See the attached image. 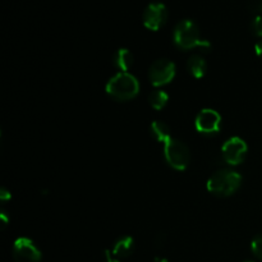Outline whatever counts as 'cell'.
Segmentation results:
<instances>
[{
  "label": "cell",
  "mask_w": 262,
  "mask_h": 262,
  "mask_svg": "<svg viewBox=\"0 0 262 262\" xmlns=\"http://www.w3.org/2000/svg\"><path fill=\"white\" fill-rule=\"evenodd\" d=\"M174 42L183 50H191L194 48H201L204 51L211 49V43L201 38L200 30L196 23L191 19H184L177 25L174 30Z\"/></svg>",
  "instance_id": "obj_1"
},
{
  "label": "cell",
  "mask_w": 262,
  "mask_h": 262,
  "mask_svg": "<svg viewBox=\"0 0 262 262\" xmlns=\"http://www.w3.org/2000/svg\"><path fill=\"white\" fill-rule=\"evenodd\" d=\"M106 92L118 101H128L135 99L140 92L137 78L128 72H119L106 83Z\"/></svg>",
  "instance_id": "obj_2"
},
{
  "label": "cell",
  "mask_w": 262,
  "mask_h": 262,
  "mask_svg": "<svg viewBox=\"0 0 262 262\" xmlns=\"http://www.w3.org/2000/svg\"><path fill=\"white\" fill-rule=\"evenodd\" d=\"M242 184V177L237 171L220 170L212 174L207 181V189L220 197L232 196Z\"/></svg>",
  "instance_id": "obj_3"
},
{
  "label": "cell",
  "mask_w": 262,
  "mask_h": 262,
  "mask_svg": "<svg viewBox=\"0 0 262 262\" xmlns=\"http://www.w3.org/2000/svg\"><path fill=\"white\" fill-rule=\"evenodd\" d=\"M164 156L171 168L176 170H186L191 161V152L188 147L179 140L171 137L164 143Z\"/></svg>",
  "instance_id": "obj_4"
},
{
  "label": "cell",
  "mask_w": 262,
  "mask_h": 262,
  "mask_svg": "<svg viewBox=\"0 0 262 262\" xmlns=\"http://www.w3.org/2000/svg\"><path fill=\"white\" fill-rule=\"evenodd\" d=\"M174 77H176V66L168 59H159L151 64L148 69V78L152 86H165L173 81Z\"/></svg>",
  "instance_id": "obj_5"
},
{
  "label": "cell",
  "mask_w": 262,
  "mask_h": 262,
  "mask_svg": "<svg viewBox=\"0 0 262 262\" xmlns=\"http://www.w3.org/2000/svg\"><path fill=\"white\" fill-rule=\"evenodd\" d=\"M168 20V9L163 3H151L143 12V25L151 31H159Z\"/></svg>",
  "instance_id": "obj_6"
},
{
  "label": "cell",
  "mask_w": 262,
  "mask_h": 262,
  "mask_svg": "<svg viewBox=\"0 0 262 262\" xmlns=\"http://www.w3.org/2000/svg\"><path fill=\"white\" fill-rule=\"evenodd\" d=\"M13 257L15 262H40L41 252L28 238H18L13 245Z\"/></svg>",
  "instance_id": "obj_7"
},
{
  "label": "cell",
  "mask_w": 262,
  "mask_h": 262,
  "mask_svg": "<svg viewBox=\"0 0 262 262\" xmlns=\"http://www.w3.org/2000/svg\"><path fill=\"white\" fill-rule=\"evenodd\" d=\"M223 158L230 165L242 163L247 154V143L239 137H232L223 145Z\"/></svg>",
  "instance_id": "obj_8"
},
{
  "label": "cell",
  "mask_w": 262,
  "mask_h": 262,
  "mask_svg": "<svg viewBox=\"0 0 262 262\" xmlns=\"http://www.w3.org/2000/svg\"><path fill=\"white\" fill-rule=\"evenodd\" d=\"M220 124H222V117L216 110L212 109L201 110L194 120L196 129L205 135L217 133L220 130Z\"/></svg>",
  "instance_id": "obj_9"
},
{
  "label": "cell",
  "mask_w": 262,
  "mask_h": 262,
  "mask_svg": "<svg viewBox=\"0 0 262 262\" xmlns=\"http://www.w3.org/2000/svg\"><path fill=\"white\" fill-rule=\"evenodd\" d=\"M133 248H135V241L132 237L127 235V237H123L118 241L117 243L113 247V256L115 258H125L128 256L132 255Z\"/></svg>",
  "instance_id": "obj_10"
},
{
  "label": "cell",
  "mask_w": 262,
  "mask_h": 262,
  "mask_svg": "<svg viewBox=\"0 0 262 262\" xmlns=\"http://www.w3.org/2000/svg\"><path fill=\"white\" fill-rule=\"evenodd\" d=\"M113 61L118 69H120L122 72H127L133 66V55L128 49H119L113 56Z\"/></svg>",
  "instance_id": "obj_11"
},
{
  "label": "cell",
  "mask_w": 262,
  "mask_h": 262,
  "mask_svg": "<svg viewBox=\"0 0 262 262\" xmlns=\"http://www.w3.org/2000/svg\"><path fill=\"white\" fill-rule=\"evenodd\" d=\"M206 61L201 55H192L187 63V69L194 78H202L206 73Z\"/></svg>",
  "instance_id": "obj_12"
},
{
  "label": "cell",
  "mask_w": 262,
  "mask_h": 262,
  "mask_svg": "<svg viewBox=\"0 0 262 262\" xmlns=\"http://www.w3.org/2000/svg\"><path fill=\"white\" fill-rule=\"evenodd\" d=\"M151 132H152V136L155 137L156 141L159 142L165 143L166 141L171 138L170 128L168 127V124H165L164 122H160V120H155L151 124Z\"/></svg>",
  "instance_id": "obj_13"
},
{
  "label": "cell",
  "mask_w": 262,
  "mask_h": 262,
  "mask_svg": "<svg viewBox=\"0 0 262 262\" xmlns=\"http://www.w3.org/2000/svg\"><path fill=\"white\" fill-rule=\"evenodd\" d=\"M169 101V96L166 92L161 91V90H156L152 91L148 95V104L151 105V107L156 110H161Z\"/></svg>",
  "instance_id": "obj_14"
},
{
  "label": "cell",
  "mask_w": 262,
  "mask_h": 262,
  "mask_svg": "<svg viewBox=\"0 0 262 262\" xmlns=\"http://www.w3.org/2000/svg\"><path fill=\"white\" fill-rule=\"evenodd\" d=\"M251 248H252L253 255L257 258L262 260V235H258L255 239L252 241V245H251Z\"/></svg>",
  "instance_id": "obj_15"
},
{
  "label": "cell",
  "mask_w": 262,
  "mask_h": 262,
  "mask_svg": "<svg viewBox=\"0 0 262 262\" xmlns=\"http://www.w3.org/2000/svg\"><path fill=\"white\" fill-rule=\"evenodd\" d=\"M251 31L257 37H262V15H257L251 23Z\"/></svg>",
  "instance_id": "obj_16"
},
{
  "label": "cell",
  "mask_w": 262,
  "mask_h": 262,
  "mask_svg": "<svg viewBox=\"0 0 262 262\" xmlns=\"http://www.w3.org/2000/svg\"><path fill=\"white\" fill-rule=\"evenodd\" d=\"M104 256H105V262H119V260H118V258H115L110 251H107V250L105 251Z\"/></svg>",
  "instance_id": "obj_17"
},
{
  "label": "cell",
  "mask_w": 262,
  "mask_h": 262,
  "mask_svg": "<svg viewBox=\"0 0 262 262\" xmlns=\"http://www.w3.org/2000/svg\"><path fill=\"white\" fill-rule=\"evenodd\" d=\"M0 200H2V201H8V200H10V193L5 188L0 189Z\"/></svg>",
  "instance_id": "obj_18"
},
{
  "label": "cell",
  "mask_w": 262,
  "mask_h": 262,
  "mask_svg": "<svg viewBox=\"0 0 262 262\" xmlns=\"http://www.w3.org/2000/svg\"><path fill=\"white\" fill-rule=\"evenodd\" d=\"M0 219H2V228H5L7 227V224H8V216H7V214H5V212H2V214H0Z\"/></svg>",
  "instance_id": "obj_19"
},
{
  "label": "cell",
  "mask_w": 262,
  "mask_h": 262,
  "mask_svg": "<svg viewBox=\"0 0 262 262\" xmlns=\"http://www.w3.org/2000/svg\"><path fill=\"white\" fill-rule=\"evenodd\" d=\"M255 50H256V54H257V55L262 59V41H260V42L256 43Z\"/></svg>",
  "instance_id": "obj_20"
},
{
  "label": "cell",
  "mask_w": 262,
  "mask_h": 262,
  "mask_svg": "<svg viewBox=\"0 0 262 262\" xmlns=\"http://www.w3.org/2000/svg\"><path fill=\"white\" fill-rule=\"evenodd\" d=\"M257 9H258V12H261V13H262V0H260V2H258V4H257Z\"/></svg>",
  "instance_id": "obj_21"
},
{
  "label": "cell",
  "mask_w": 262,
  "mask_h": 262,
  "mask_svg": "<svg viewBox=\"0 0 262 262\" xmlns=\"http://www.w3.org/2000/svg\"><path fill=\"white\" fill-rule=\"evenodd\" d=\"M155 261L156 262H168V261H166V258H156Z\"/></svg>",
  "instance_id": "obj_22"
},
{
  "label": "cell",
  "mask_w": 262,
  "mask_h": 262,
  "mask_svg": "<svg viewBox=\"0 0 262 262\" xmlns=\"http://www.w3.org/2000/svg\"><path fill=\"white\" fill-rule=\"evenodd\" d=\"M246 262H252V261H246Z\"/></svg>",
  "instance_id": "obj_23"
}]
</instances>
